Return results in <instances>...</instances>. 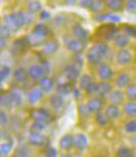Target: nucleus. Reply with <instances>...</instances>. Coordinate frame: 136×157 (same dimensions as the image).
I'll return each instance as SVG.
<instances>
[{
    "mask_svg": "<svg viewBox=\"0 0 136 157\" xmlns=\"http://www.w3.org/2000/svg\"><path fill=\"white\" fill-rule=\"evenodd\" d=\"M108 46L105 43L99 42L96 43L93 47H91L87 54V60L90 64H98L103 58L108 55Z\"/></svg>",
    "mask_w": 136,
    "mask_h": 157,
    "instance_id": "obj_1",
    "label": "nucleus"
},
{
    "mask_svg": "<svg viewBox=\"0 0 136 157\" xmlns=\"http://www.w3.org/2000/svg\"><path fill=\"white\" fill-rule=\"evenodd\" d=\"M49 33L48 28L46 27L43 24H38L36 27L34 28L33 32L29 37L30 43L32 44H39L43 41V39L45 38Z\"/></svg>",
    "mask_w": 136,
    "mask_h": 157,
    "instance_id": "obj_2",
    "label": "nucleus"
},
{
    "mask_svg": "<svg viewBox=\"0 0 136 157\" xmlns=\"http://www.w3.org/2000/svg\"><path fill=\"white\" fill-rule=\"evenodd\" d=\"M80 75V66L78 64H72L64 68V76L69 81L76 80Z\"/></svg>",
    "mask_w": 136,
    "mask_h": 157,
    "instance_id": "obj_3",
    "label": "nucleus"
},
{
    "mask_svg": "<svg viewBox=\"0 0 136 157\" xmlns=\"http://www.w3.org/2000/svg\"><path fill=\"white\" fill-rule=\"evenodd\" d=\"M28 44H30L29 38H20V39L17 40L16 42L13 43L11 52H13V55H20L23 50H25L27 48Z\"/></svg>",
    "mask_w": 136,
    "mask_h": 157,
    "instance_id": "obj_4",
    "label": "nucleus"
},
{
    "mask_svg": "<svg viewBox=\"0 0 136 157\" xmlns=\"http://www.w3.org/2000/svg\"><path fill=\"white\" fill-rule=\"evenodd\" d=\"M31 116L33 119L43 121V122H47V121H49L51 119L50 114L46 110H43V109H36V110H33L31 112Z\"/></svg>",
    "mask_w": 136,
    "mask_h": 157,
    "instance_id": "obj_5",
    "label": "nucleus"
},
{
    "mask_svg": "<svg viewBox=\"0 0 136 157\" xmlns=\"http://www.w3.org/2000/svg\"><path fill=\"white\" fill-rule=\"evenodd\" d=\"M131 59H132V56H131V52H130L129 50L123 48V49H121L118 52L117 61L120 65H123V66L128 65L130 62H131Z\"/></svg>",
    "mask_w": 136,
    "mask_h": 157,
    "instance_id": "obj_6",
    "label": "nucleus"
},
{
    "mask_svg": "<svg viewBox=\"0 0 136 157\" xmlns=\"http://www.w3.org/2000/svg\"><path fill=\"white\" fill-rule=\"evenodd\" d=\"M29 142L33 145V146L42 147L46 144V138L40 134V132H32L29 136Z\"/></svg>",
    "mask_w": 136,
    "mask_h": 157,
    "instance_id": "obj_7",
    "label": "nucleus"
},
{
    "mask_svg": "<svg viewBox=\"0 0 136 157\" xmlns=\"http://www.w3.org/2000/svg\"><path fill=\"white\" fill-rule=\"evenodd\" d=\"M73 35L76 37V39L81 40V41H85V40H87L88 32L85 30L81 25L76 24V25L73 27Z\"/></svg>",
    "mask_w": 136,
    "mask_h": 157,
    "instance_id": "obj_8",
    "label": "nucleus"
},
{
    "mask_svg": "<svg viewBox=\"0 0 136 157\" xmlns=\"http://www.w3.org/2000/svg\"><path fill=\"white\" fill-rule=\"evenodd\" d=\"M88 145L87 137L83 134H78L74 137V146L79 150H84Z\"/></svg>",
    "mask_w": 136,
    "mask_h": 157,
    "instance_id": "obj_9",
    "label": "nucleus"
},
{
    "mask_svg": "<svg viewBox=\"0 0 136 157\" xmlns=\"http://www.w3.org/2000/svg\"><path fill=\"white\" fill-rule=\"evenodd\" d=\"M67 47L71 52H75V54H79V52H81L82 50H83L84 44H83V41L78 40V39H73V40H70L69 42L67 43Z\"/></svg>",
    "mask_w": 136,
    "mask_h": 157,
    "instance_id": "obj_10",
    "label": "nucleus"
},
{
    "mask_svg": "<svg viewBox=\"0 0 136 157\" xmlns=\"http://www.w3.org/2000/svg\"><path fill=\"white\" fill-rule=\"evenodd\" d=\"M43 73H44V69H43V66H41V65H32L28 69V74L33 79L41 78Z\"/></svg>",
    "mask_w": 136,
    "mask_h": 157,
    "instance_id": "obj_11",
    "label": "nucleus"
},
{
    "mask_svg": "<svg viewBox=\"0 0 136 157\" xmlns=\"http://www.w3.org/2000/svg\"><path fill=\"white\" fill-rule=\"evenodd\" d=\"M105 5L111 10L120 11L124 7V0H105Z\"/></svg>",
    "mask_w": 136,
    "mask_h": 157,
    "instance_id": "obj_12",
    "label": "nucleus"
},
{
    "mask_svg": "<svg viewBox=\"0 0 136 157\" xmlns=\"http://www.w3.org/2000/svg\"><path fill=\"white\" fill-rule=\"evenodd\" d=\"M74 146V138L71 135H64L60 141V147L63 150H70Z\"/></svg>",
    "mask_w": 136,
    "mask_h": 157,
    "instance_id": "obj_13",
    "label": "nucleus"
},
{
    "mask_svg": "<svg viewBox=\"0 0 136 157\" xmlns=\"http://www.w3.org/2000/svg\"><path fill=\"white\" fill-rule=\"evenodd\" d=\"M57 41H53V40H50V41H47L43 44V52L45 55H53L55 52L57 50Z\"/></svg>",
    "mask_w": 136,
    "mask_h": 157,
    "instance_id": "obj_14",
    "label": "nucleus"
},
{
    "mask_svg": "<svg viewBox=\"0 0 136 157\" xmlns=\"http://www.w3.org/2000/svg\"><path fill=\"white\" fill-rule=\"evenodd\" d=\"M87 107L89 112H92V113L98 112L100 110V108H101V101H100L98 98L90 99L87 103Z\"/></svg>",
    "mask_w": 136,
    "mask_h": 157,
    "instance_id": "obj_15",
    "label": "nucleus"
},
{
    "mask_svg": "<svg viewBox=\"0 0 136 157\" xmlns=\"http://www.w3.org/2000/svg\"><path fill=\"white\" fill-rule=\"evenodd\" d=\"M98 75L103 80H106V79H110L112 75H113V71H112L111 67L108 66V65L103 64L99 67L98 69Z\"/></svg>",
    "mask_w": 136,
    "mask_h": 157,
    "instance_id": "obj_16",
    "label": "nucleus"
},
{
    "mask_svg": "<svg viewBox=\"0 0 136 157\" xmlns=\"http://www.w3.org/2000/svg\"><path fill=\"white\" fill-rule=\"evenodd\" d=\"M3 20H4V25L6 26L11 32H16L17 29L20 28L19 26H17V24L16 22V20H14L13 14H7V16L4 17Z\"/></svg>",
    "mask_w": 136,
    "mask_h": 157,
    "instance_id": "obj_17",
    "label": "nucleus"
},
{
    "mask_svg": "<svg viewBox=\"0 0 136 157\" xmlns=\"http://www.w3.org/2000/svg\"><path fill=\"white\" fill-rule=\"evenodd\" d=\"M41 97H42V88H39V87L33 88V90L28 94V100L31 104L38 102V101L41 99Z\"/></svg>",
    "mask_w": 136,
    "mask_h": 157,
    "instance_id": "obj_18",
    "label": "nucleus"
},
{
    "mask_svg": "<svg viewBox=\"0 0 136 157\" xmlns=\"http://www.w3.org/2000/svg\"><path fill=\"white\" fill-rule=\"evenodd\" d=\"M108 100L114 105H119L123 101V94L120 90H113L108 94Z\"/></svg>",
    "mask_w": 136,
    "mask_h": 157,
    "instance_id": "obj_19",
    "label": "nucleus"
},
{
    "mask_svg": "<svg viewBox=\"0 0 136 157\" xmlns=\"http://www.w3.org/2000/svg\"><path fill=\"white\" fill-rule=\"evenodd\" d=\"M13 16L20 28L23 27L24 25H26L27 22H28V13H24V11H19V13H13Z\"/></svg>",
    "mask_w": 136,
    "mask_h": 157,
    "instance_id": "obj_20",
    "label": "nucleus"
},
{
    "mask_svg": "<svg viewBox=\"0 0 136 157\" xmlns=\"http://www.w3.org/2000/svg\"><path fill=\"white\" fill-rule=\"evenodd\" d=\"M105 114L108 115V117L110 119H114V118H117L120 115V109L118 108L117 105H108L105 109Z\"/></svg>",
    "mask_w": 136,
    "mask_h": 157,
    "instance_id": "obj_21",
    "label": "nucleus"
},
{
    "mask_svg": "<svg viewBox=\"0 0 136 157\" xmlns=\"http://www.w3.org/2000/svg\"><path fill=\"white\" fill-rule=\"evenodd\" d=\"M129 37L126 34H118L115 36V44L118 47H125L129 44Z\"/></svg>",
    "mask_w": 136,
    "mask_h": 157,
    "instance_id": "obj_22",
    "label": "nucleus"
},
{
    "mask_svg": "<svg viewBox=\"0 0 136 157\" xmlns=\"http://www.w3.org/2000/svg\"><path fill=\"white\" fill-rule=\"evenodd\" d=\"M39 85L44 91H50L53 88L52 80L50 78H48V77H46V76L41 77L40 81H39Z\"/></svg>",
    "mask_w": 136,
    "mask_h": 157,
    "instance_id": "obj_23",
    "label": "nucleus"
},
{
    "mask_svg": "<svg viewBox=\"0 0 136 157\" xmlns=\"http://www.w3.org/2000/svg\"><path fill=\"white\" fill-rule=\"evenodd\" d=\"M130 81H131V78H130V76L128 74H120L119 76H118L117 80H116V84L118 85L119 87H126L128 86Z\"/></svg>",
    "mask_w": 136,
    "mask_h": 157,
    "instance_id": "obj_24",
    "label": "nucleus"
},
{
    "mask_svg": "<svg viewBox=\"0 0 136 157\" xmlns=\"http://www.w3.org/2000/svg\"><path fill=\"white\" fill-rule=\"evenodd\" d=\"M13 80L17 82H23L26 80L27 78V72L24 68H17V69L13 72Z\"/></svg>",
    "mask_w": 136,
    "mask_h": 157,
    "instance_id": "obj_25",
    "label": "nucleus"
},
{
    "mask_svg": "<svg viewBox=\"0 0 136 157\" xmlns=\"http://www.w3.org/2000/svg\"><path fill=\"white\" fill-rule=\"evenodd\" d=\"M49 102H50L51 107L54 109H60L61 106L64 105V100L60 94H53V96H51L50 97Z\"/></svg>",
    "mask_w": 136,
    "mask_h": 157,
    "instance_id": "obj_26",
    "label": "nucleus"
},
{
    "mask_svg": "<svg viewBox=\"0 0 136 157\" xmlns=\"http://www.w3.org/2000/svg\"><path fill=\"white\" fill-rule=\"evenodd\" d=\"M91 83H92V80H91V76L89 74H84V75L80 78L79 85H80V88H82V90H86L87 88L90 86Z\"/></svg>",
    "mask_w": 136,
    "mask_h": 157,
    "instance_id": "obj_27",
    "label": "nucleus"
},
{
    "mask_svg": "<svg viewBox=\"0 0 136 157\" xmlns=\"http://www.w3.org/2000/svg\"><path fill=\"white\" fill-rule=\"evenodd\" d=\"M124 110L127 115L130 116H135L136 115V103L135 102H128L124 106Z\"/></svg>",
    "mask_w": 136,
    "mask_h": 157,
    "instance_id": "obj_28",
    "label": "nucleus"
},
{
    "mask_svg": "<svg viewBox=\"0 0 136 157\" xmlns=\"http://www.w3.org/2000/svg\"><path fill=\"white\" fill-rule=\"evenodd\" d=\"M9 97H10L11 104H14V105H17V106H20V104H22V94H20L19 91L13 90L9 94Z\"/></svg>",
    "mask_w": 136,
    "mask_h": 157,
    "instance_id": "obj_29",
    "label": "nucleus"
},
{
    "mask_svg": "<svg viewBox=\"0 0 136 157\" xmlns=\"http://www.w3.org/2000/svg\"><path fill=\"white\" fill-rule=\"evenodd\" d=\"M133 152L128 147H120L117 151V157H132Z\"/></svg>",
    "mask_w": 136,
    "mask_h": 157,
    "instance_id": "obj_30",
    "label": "nucleus"
},
{
    "mask_svg": "<svg viewBox=\"0 0 136 157\" xmlns=\"http://www.w3.org/2000/svg\"><path fill=\"white\" fill-rule=\"evenodd\" d=\"M31 128L34 132H42L43 129L46 128V122H43V121H39V120H35L33 122V124H32Z\"/></svg>",
    "mask_w": 136,
    "mask_h": 157,
    "instance_id": "obj_31",
    "label": "nucleus"
},
{
    "mask_svg": "<svg viewBox=\"0 0 136 157\" xmlns=\"http://www.w3.org/2000/svg\"><path fill=\"white\" fill-rule=\"evenodd\" d=\"M96 20H99V21H111V22H119L121 19H120V17L115 16V14L105 13V14H101V16L96 17Z\"/></svg>",
    "mask_w": 136,
    "mask_h": 157,
    "instance_id": "obj_32",
    "label": "nucleus"
},
{
    "mask_svg": "<svg viewBox=\"0 0 136 157\" xmlns=\"http://www.w3.org/2000/svg\"><path fill=\"white\" fill-rule=\"evenodd\" d=\"M112 90V86L108 82H101L99 83V90H98V94L100 96H105V94H108Z\"/></svg>",
    "mask_w": 136,
    "mask_h": 157,
    "instance_id": "obj_33",
    "label": "nucleus"
},
{
    "mask_svg": "<svg viewBox=\"0 0 136 157\" xmlns=\"http://www.w3.org/2000/svg\"><path fill=\"white\" fill-rule=\"evenodd\" d=\"M126 94L130 100L136 101V84L129 85V86L127 87Z\"/></svg>",
    "mask_w": 136,
    "mask_h": 157,
    "instance_id": "obj_34",
    "label": "nucleus"
},
{
    "mask_svg": "<svg viewBox=\"0 0 136 157\" xmlns=\"http://www.w3.org/2000/svg\"><path fill=\"white\" fill-rule=\"evenodd\" d=\"M108 119H110V118L108 117V115L105 113H102V112H98L96 115V121L100 125H105V124L108 123Z\"/></svg>",
    "mask_w": 136,
    "mask_h": 157,
    "instance_id": "obj_35",
    "label": "nucleus"
},
{
    "mask_svg": "<svg viewBox=\"0 0 136 157\" xmlns=\"http://www.w3.org/2000/svg\"><path fill=\"white\" fill-rule=\"evenodd\" d=\"M125 130L127 132H131V134L136 132V118L128 121V122L125 124Z\"/></svg>",
    "mask_w": 136,
    "mask_h": 157,
    "instance_id": "obj_36",
    "label": "nucleus"
},
{
    "mask_svg": "<svg viewBox=\"0 0 136 157\" xmlns=\"http://www.w3.org/2000/svg\"><path fill=\"white\" fill-rule=\"evenodd\" d=\"M103 6V0H93L92 6H91V10L94 13H98L102 10Z\"/></svg>",
    "mask_w": 136,
    "mask_h": 157,
    "instance_id": "obj_37",
    "label": "nucleus"
},
{
    "mask_svg": "<svg viewBox=\"0 0 136 157\" xmlns=\"http://www.w3.org/2000/svg\"><path fill=\"white\" fill-rule=\"evenodd\" d=\"M98 90H99V83H96V82H92L90 84V86L87 88L86 91L88 94H98Z\"/></svg>",
    "mask_w": 136,
    "mask_h": 157,
    "instance_id": "obj_38",
    "label": "nucleus"
},
{
    "mask_svg": "<svg viewBox=\"0 0 136 157\" xmlns=\"http://www.w3.org/2000/svg\"><path fill=\"white\" fill-rule=\"evenodd\" d=\"M57 91L60 94H68L71 91V86L67 83H61L57 86Z\"/></svg>",
    "mask_w": 136,
    "mask_h": 157,
    "instance_id": "obj_39",
    "label": "nucleus"
},
{
    "mask_svg": "<svg viewBox=\"0 0 136 157\" xmlns=\"http://www.w3.org/2000/svg\"><path fill=\"white\" fill-rule=\"evenodd\" d=\"M28 8H29V10L32 11V13H37L38 10H41V4L39 1H32L29 3Z\"/></svg>",
    "mask_w": 136,
    "mask_h": 157,
    "instance_id": "obj_40",
    "label": "nucleus"
},
{
    "mask_svg": "<svg viewBox=\"0 0 136 157\" xmlns=\"http://www.w3.org/2000/svg\"><path fill=\"white\" fill-rule=\"evenodd\" d=\"M10 73V68L7 66H3L1 68V72H0V80L4 81L7 78Z\"/></svg>",
    "mask_w": 136,
    "mask_h": 157,
    "instance_id": "obj_41",
    "label": "nucleus"
},
{
    "mask_svg": "<svg viewBox=\"0 0 136 157\" xmlns=\"http://www.w3.org/2000/svg\"><path fill=\"white\" fill-rule=\"evenodd\" d=\"M126 8H127V10L131 11V13H135L136 11V0H127Z\"/></svg>",
    "mask_w": 136,
    "mask_h": 157,
    "instance_id": "obj_42",
    "label": "nucleus"
},
{
    "mask_svg": "<svg viewBox=\"0 0 136 157\" xmlns=\"http://www.w3.org/2000/svg\"><path fill=\"white\" fill-rule=\"evenodd\" d=\"M10 33H11V31L6 27V26L1 25V27H0V36L4 37V38H7L10 35Z\"/></svg>",
    "mask_w": 136,
    "mask_h": 157,
    "instance_id": "obj_43",
    "label": "nucleus"
},
{
    "mask_svg": "<svg viewBox=\"0 0 136 157\" xmlns=\"http://www.w3.org/2000/svg\"><path fill=\"white\" fill-rule=\"evenodd\" d=\"M93 0H81V6L85 8H91Z\"/></svg>",
    "mask_w": 136,
    "mask_h": 157,
    "instance_id": "obj_44",
    "label": "nucleus"
},
{
    "mask_svg": "<svg viewBox=\"0 0 136 157\" xmlns=\"http://www.w3.org/2000/svg\"><path fill=\"white\" fill-rule=\"evenodd\" d=\"M45 155H46V157H55L57 156V152H55V150L53 149V148L50 147L46 150Z\"/></svg>",
    "mask_w": 136,
    "mask_h": 157,
    "instance_id": "obj_45",
    "label": "nucleus"
},
{
    "mask_svg": "<svg viewBox=\"0 0 136 157\" xmlns=\"http://www.w3.org/2000/svg\"><path fill=\"white\" fill-rule=\"evenodd\" d=\"M126 32L130 35H133V36H136V29L133 27H130V26H124Z\"/></svg>",
    "mask_w": 136,
    "mask_h": 157,
    "instance_id": "obj_46",
    "label": "nucleus"
},
{
    "mask_svg": "<svg viewBox=\"0 0 136 157\" xmlns=\"http://www.w3.org/2000/svg\"><path fill=\"white\" fill-rule=\"evenodd\" d=\"M9 145H8L7 143H3L2 144V146H1V153L2 154H7L8 152H9Z\"/></svg>",
    "mask_w": 136,
    "mask_h": 157,
    "instance_id": "obj_47",
    "label": "nucleus"
},
{
    "mask_svg": "<svg viewBox=\"0 0 136 157\" xmlns=\"http://www.w3.org/2000/svg\"><path fill=\"white\" fill-rule=\"evenodd\" d=\"M80 111H81V114L82 115H87L88 113H89V110H88V107H87V105L86 106H84V105H81L80 106Z\"/></svg>",
    "mask_w": 136,
    "mask_h": 157,
    "instance_id": "obj_48",
    "label": "nucleus"
},
{
    "mask_svg": "<svg viewBox=\"0 0 136 157\" xmlns=\"http://www.w3.org/2000/svg\"><path fill=\"white\" fill-rule=\"evenodd\" d=\"M0 118H1V123L2 124H5L7 122V115L5 114L4 111H1V113H0Z\"/></svg>",
    "mask_w": 136,
    "mask_h": 157,
    "instance_id": "obj_49",
    "label": "nucleus"
},
{
    "mask_svg": "<svg viewBox=\"0 0 136 157\" xmlns=\"http://www.w3.org/2000/svg\"><path fill=\"white\" fill-rule=\"evenodd\" d=\"M5 39H6V38L0 36V46H1V48L5 46Z\"/></svg>",
    "mask_w": 136,
    "mask_h": 157,
    "instance_id": "obj_50",
    "label": "nucleus"
},
{
    "mask_svg": "<svg viewBox=\"0 0 136 157\" xmlns=\"http://www.w3.org/2000/svg\"><path fill=\"white\" fill-rule=\"evenodd\" d=\"M77 1V0H64V2L68 4V5H73L75 4V2Z\"/></svg>",
    "mask_w": 136,
    "mask_h": 157,
    "instance_id": "obj_51",
    "label": "nucleus"
},
{
    "mask_svg": "<svg viewBox=\"0 0 136 157\" xmlns=\"http://www.w3.org/2000/svg\"><path fill=\"white\" fill-rule=\"evenodd\" d=\"M49 17V14L47 11H42V13H41V17L42 19H46V17Z\"/></svg>",
    "mask_w": 136,
    "mask_h": 157,
    "instance_id": "obj_52",
    "label": "nucleus"
},
{
    "mask_svg": "<svg viewBox=\"0 0 136 157\" xmlns=\"http://www.w3.org/2000/svg\"><path fill=\"white\" fill-rule=\"evenodd\" d=\"M61 157H73L72 155H69V154H63Z\"/></svg>",
    "mask_w": 136,
    "mask_h": 157,
    "instance_id": "obj_53",
    "label": "nucleus"
},
{
    "mask_svg": "<svg viewBox=\"0 0 136 157\" xmlns=\"http://www.w3.org/2000/svg\"><path fill=\"white\" fill-rule=\"evenodd\" d=\"M98 157H105V156H98Z\"/></svg>",
    "mask_w": 136,
    "mask_h": 157,
    "instance_id": "obj_54",
    "label": "nucleus"
}]
</instances>
